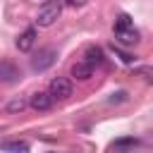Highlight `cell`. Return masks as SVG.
I'll return each mask as SVG.
<instances>
[{"instance_id":"obj_3","label":"cell","mask_w":153,"mask_h":153,"mask_svg":"<svg viewBox=\"0 0 153 153\" xmlns=\"http://www.w3.org/2000/svg\"><path fill=\"white\" fill-rule=\"evenodd\" d=\"M55 60H57V50L55 48H41L38 53H33L31 67H33V72H45L48 67L55 65Z\"/></svg>"},{"instance_id":"obj_11","label":"cell","mask_w":153,"mask_h":153,"mask_svg":"<svg viewBox=\"0 0 153 153\" xmlns=\"http://www.w3.org/2000/svg\"><path fill=\"white\" fill-rule=\"evenodd\" d=\"M136 143H139V141H136L134 136H122V139L112 141V151H115V153H129Z\"/></svg>"},{"instance_id":"obj_15","label":"cell","mask_w":153,"mask_h":153,"mask_svg":"<svg viewBox=\"0 0 153 153\" xmlns=\"http://www.w3.org/2000/svg\"><path fill=\"white\" fill-rule=\"evenodd\" d=\"M48 153H55V151H48Z\"/></svg>"},{"instance_id":"obj_1","label":"cell","mask_w":153,"mask_h":153,"mask_svg":"<svg viewBox=\"0 0 153 153\" xmlns=\"http://www.w3.org/2000/svg\"><path fill=\"white\" fill-rule=\"evenodd\" d=\"M115 41L120 45H136L141 41L139 31H136V26H134V22H131L129 14H120L115 19Z\"/></svg>"},{"instance_id":"obj_12","label":"cell","mask_w":153,"mask_h":153,"mask_svg":"<svg viewBox=\"0 0 153 153\" xmlns=\"http://www.w3.org/2000/svg\"><path fill=\"white\" fill-rule=\"evenodd\" d=\"M124 100H127V91H117V93H112L108 98V103H112V105L115 103H124Z\"/></svg>"},{"instance_id":"obj_9","label":"cell","mask_w":153,"mask_h":153,"mask_svg":"<svg viewBox=\"0 0 153 153\" xmlns=\"http://www.w3.org/2000/svg\"><path fill=\"white\" fill-rule=\"evenodd\" d=\"M84 62H88V65H93V67L103 65V62H105L103 48H100V45H86V48H84Z\"/></svg>"},{"instance_id":"obj_7","label":"cell","mask_w":153,"mask_h":153,"mask_svg":"<svg viewBox=\"0 0 153 153\" xmlns=\"http://www.w3.org/2000/svg\"><path fill=\"white\" fill-rule=\"evenodd\" d=\"M29 105H31L36 112H45V110L53 108V98H50V93H45V91H36V93L29 96Z\"/></svg>"},{"instance_id":"obj_14","label":"cell","mask_w":153,"mask_h":153,"mask_svg":"<svg viewBox=\"0 0 153 153\" xmlns=\"http://www.w3.org/2000/svg\"><path fill=\"white\" fill-rule=\"evenodd\" d=\"M62 2H67L69 7H84V5L88 2V0H62Z\"/></svg>"},{"instance_id":"obj_4","label":"cell","mask_w":153,"mask_h":153,"mask_svg":"<svg viewBox=\"0 0 153 153\" xmlns=\"http://www.w3.org/2000/svg\"><path fill=\"white\" fill-rule=\"evenodd\" d=\"M72 91H74V86H72V79H67V76H55L48 88L53 100H67L72 96Z\"/></svg>"},{"instance_id":"obj_13","label":"cell","mask_w":153,"mask_h":153,"mask_svg":"<svg viewBox=\"0 0 153 153\" xmlns=\"http://www.w3.org/2000/svg\"><path fill=\"white\" fill-rule=\"evenodd\" d=\"M112 50H115V53H117V55H120V60H122V62H127V65H131V62H134V60H136V57H131V55H129V53H122V50H117V48H115V45H112Z\"/></svg>"},{"instance_id":"obj_10","label":"cell","mask_w":153,"mask_h":153,"mask_svg":"<svg viewBox=\"0 0 153 153\" xmlns=\"http://www.w3.org/2000/svg\"><path fill=\"white\" fill-rule=\"evenodd\" d=\"M26 108H29V100H26L24 96H17V98H12V100L7 103L5 110H7V115H22Z\"/></svg>"},{"instance_id":"obj_6","label":"cell","mask_w":153,"mask_h":153,"mask_svg":"<svg viewBox=\"0 0 153 153\" xmlns=\"http://www.w3.org/2000/svg\"><path fill=\"white\" fill-rule=\"evenodd\" d=\"M36 38H38V31H36V26H29V29H24V31L17 36V50H19V53H29V50L33 48Z\"/></svg>"},{"instance_id":"obj_2","label":"cell","mask_w":153,"mask_h":153,"mask_svg":"<svg viewBox=\"0 0 153 153\" xmlns=\"http://www.w3.org/2000/svg\"><path fill=\"white\" fill-rule=\"evenodd\" d=\"M62 14V0H45L41 7H38V14H36V24L48 29L53 26Z\"/></svg>"},{"instance_id":"obj_5","label":"cell","mask_w":153,"mask_h":153,"mask_svg":"<svg viewBox=\"0 0 153 153\" xmlns=\"http://www.w3.org/2000/svg\"><path fill=\"white\" fill-rule=\"evenodd\" d=\"M22 79V69L12 60H0V81L2 84H14Z\"/></svg>"},{"instance_id":"obj_8","label":"cell","mask_w":153,"mask_h":153,"mask_svg":"<svg viewBox=\"0 0 153 153\" xmlns=\"http://www.w3.org/2000/svg\"><path fill=\"white\" fill-rule=\"evenodd\" d=\"M93 65H88V62H84V60H79V62H74L72 65V69H69V74H72V79H76V81H88L91 76H93Z\"/></svg>"}]
</instances>
